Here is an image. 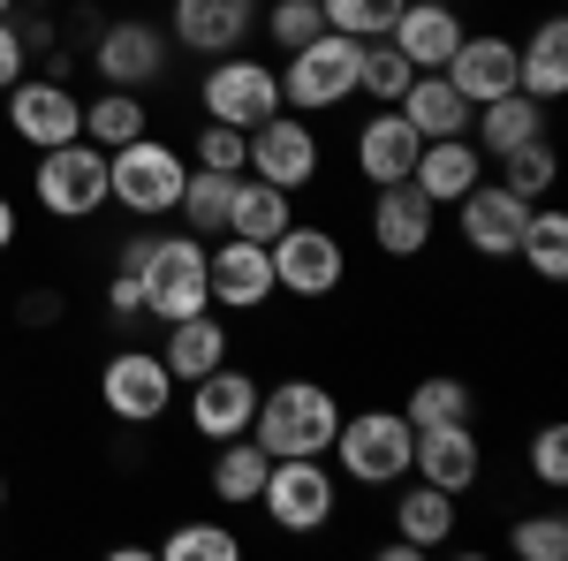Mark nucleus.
Returning a JSON list of instances; mask_svg holds the SVG:
<instances>
[{"label": "nucleus", "mask_w": 568, "mask_h": 561, "mask_svg": "<svg viewBox=\"0 0 568 561\" xmlns=\"http://www.w3.org/2000/svg\"><path fill=\"white\" fill-rule=\"evenodd\" d=\"M342 432V402L318 380H281V388H258V418H251V440L265 455H326Z\"/></svg>", "instance_id": "f257e3e1"}, {"label": "nucleus", "mask_w": 568, "mask_h": 561, "mask_svg": "<svg viewBox=\"0 0 568 561\" xmlns=\"http://www.w3.org/2000/svg\"><path fill=\"white\" fill-rule=\"evenodd\" d=\"M182 182H190V152L160 144L152 130L106 152V206H122L130 220H168L182 206Z\"/></svg>", "instance_id": "f03ea898"}, {"label": "nucleus", "mask_w": 568, "mask_h": 561, "mask_svg": "<svg viewBox=\"0 0 568 561\" xmlns=\"http://www.w3.org/2000/svg\"><path fill=\"white\" fill-rule=\"evenodd\" d=\"M356 69H364V39L318 31L296 53H281V107L288 114H334L342 99H356Z\"/></svg>", "instance_id": "7ed1b4c3"}, {"label": "nucleus", "mask_w": 568, "mask_h": 561, "mask_svg": "<svg viewBox=\"0 0 568 561\" xmlns=\"http://www.w3.org/2000/svg\"><path fill=\"white\" fill-rule=\"evenodd\" d=\"M258 509H265L273 531L311 539V531L334 523L342 485H334V471H326V455H273V463H265V485H258Z\"/></svg>", "instance_id": "20e7f679"}, {"label": "nucleus", "mask_w": 568, "mask_h": 561, "mask_svg": "<svg viewBox=\"0 0 568 561\" xmlns=\"http://www.w3.org/2000/svg\"><path fill=\"white\" fill-rule=\"evenodd\" d=\"M136 281H144V319H190V311H213V281H205V236H152V251L136 266Z\"/></svg>", "instance_id": "39448f33"}, {"label": "nucleus", "mask_w": 568, "mask_h": 561, "mask_svg": "<svg viewBox=\"0 0 568 561\" xmlns=\"http://www.w3.org/2000/svg\"><path fill=\"white\" fill-rule=\"evenodd\" d=\"M265 251H273V297L326 303V297H342V281H349V251H342V236L318 228V220H288Z\"/></svg>", "instance_id": "423d86ee"}, {"label": "nucleus", "mask_w": 568, "mask_h": 561, "mask_svg": "<svg viewBox=\"0 0 568 561\" xmlns=\"http://www.w3.org/2000/svg\"><path fill=\"white\" fill-rule=\"evenodd\" d=\"M197 107H205V122L258 130L265 114H281V61H258V53H220V61H205Z\"/></svg>", "instance_id": "0eeeda50"}, {"label": "nucleus", "mask_w": 568, "mask_h": 561, "mask_svg": "<svg viewBox=\"0 0 568 561\" xmlns=\"http://www.w3.org/2000/svg\"><path fill=\"white\" fill-rule=\"evenodd\" d=\"M31 198H39L45 220H91L106 206V152L91 137L45 144L39 160H31Z\"/></svg>", "instance_id": "6e6552de"}, {"label": "nucleus", "mask_w": 568, "mask_h": 561, "mask_svg": "<svg viewBox=\"0 0 568 561\" xmlns=\"http://www.w3.org/2000/svg\"><path fill=\"white\" fill-rule=\"evenodd\" d=\"M409 418L402 410H349L342 418V432H334V448L326 455H342V478L349 485H402L409 478Z\"/></svg>", "instance_id": "1a4fd4ad"}, {"label": "nucleus", "mask_w": 568, "mask_h": 561, "mask_svg": "<svg viewBox=\"0 0 568 561\" xmlns=\"http://www.w3.org/2000/svg\"><path fill=\"white\" fill-rule=\"evenodd\" d=\"M99 410L114 425H160L175 410V372L160 364V349H114L99 364Z\"/></svg>", "instance_id": "9d476101"}, {"label": "nucleus", "mask_w": 568, "mask_h": 561, "mask_svg": "<svg viewBox=\"0 0 568 561\" xmlns=\"http://www.w3.org/2000/svg\"><path fill=\"white\" fill-rule=\"evenodd\" d=\"M168 61H175V39H168V23H152V16H114L106 31H91V69H99V84L144 91V84L168 77Z\"/></svg>", "instance_id": "9b49d317"}, {"label": "nucleus", "mask_w": 568, "mask_h": 561, "mask_svg": "<svg viewBox=\"0 0 568 561\" xmlns=\"http://www.w3.org/2000/svg\"><path fill=\"white\" fill-rule=\"evenodd\" d=\"M318 130H311V114H265L258 130H243V174H258V182H281V190H311L318 182Z\"/></svg>", "instance_id": "f8f14e48"}, {"label": "nucleus", "mask_w": 568, "mask_h": 561, "mask_svg": "<svg viewBox=\"0 0 568 561\" xmlns=\"http://www.w3.org/2000/svg\"><path fill=\"white\" fill-rule=\"evenodd\" d=\"M8 99V137L16 144H69V137H84V99L61 84V77H16V84L0 91Z\"/></svg>", "instance_id": "ddd939ff"}, {"label": "nucleus", "mask_w": 568, "mask_h": 561, "mask_svg": "<svg viewBox=\"0 0 568 561\" xmlns=\"http://www.w3.org/2000/svg\"><path fill=\"white\" fill-rule=\"evenodd\" d=\"M258 388H265V380H251L235 357L213 364L205 380H190V432H197L205 448L235 440V432H251V418H258Z\"/></svg>", "instance_id": "4468645a"}, {"label": "nucleus", "mask_w": 568, "mask_h": 561, "mask_svg": "<svg viewBox=\"0 0 568 561\" xmlns=\"http://www.w3.org/2000/svg\"><path fill=\"white\" fill-rule=\"evenodd\" d=\"M168 39L175 53H197V61H220V53H243L251 31H258V8L251 0H168Z\"/></svg>", "instance_id": "2eb2a0df"}, {"label": "nucleus", "mask_w": 568, "mask_h": 561, "mask_svg": "<svg viewBox=\"0 0 568 561\" xmlns=\"http://www.w3.org/2000/svg\"><path fill=\"white\" fill-rule=\"evenodd\" d=\"M205 281H213V311H265L273 303V251L243 243V236H213Z\"/></svg>", "instance_id": "dca6fc26"}, {"label": "nucleus", "mask_w": 568, "mask_h": 561, "mask_svg": "<svg viewBox=\"0 0 568 561\" xmlns=\"http://www.w3.org/2000/svg\"><path fill=\"white\" fill-rule=\"evenodd\" d=\"M409 478H425L439 493H470L485 478V448H478V425H425L409 440Z\"/></svg>", "instance_id": "f3484780"}, {"label": "nucleus", "mask_w": 568, "mask_h": 561, "mask_svg": "<svg viewBox=\"0 0 568 561\" xmlns=\"http://www.w3.org/2000/svg\"><path fill=\"white\" fill-rule=\"evenodd\" d=\"M439 77L463 91L470 107L500 99V91H524V69H516V39H500V31H463V46L447 53V69H439Z\"/></svg>", "instance_id": "a211bd4d"}, {"label": "nucleus", "mask_w": 568, "mask_h": 561, "mask_svg": "<svg viewBox=\"0 0 568 561\" xmlns=\"http://www.w3.org/2000/svg\"><path fill=\"white\" fill-rule=\"evenodd\" d=\"M455 213H463V251L470 259H516V236H524V220H530V206L516 190H500L485 174L470 198H455Z\"/></svg>", "instance_id": "6ab92c4d"}, {"label": "nucleus", "mask_w": 568, "mask_h": 561, "mask_svg": "<svg viewBox=\"0 0 568 561\" xmlns=\"http://www.w3.org/2000/svg\"><path fill=\"white\" fill-rule=\"evenodd\" d=\"M433 228H439V206L417 182L372 190V243H379V259H417V251L433 243Z\"/></svg>", "instance_id": "aec40b11"}, {"label": "nucleus", "mask_w": 568, "mask_h": 561, "mask_svg": "<svg viewBox=\"0 0 568 561\" xmlns=\"http://www.w3.org/2000/svg\"><path fill=\"white\" fill-rule=\"evenodd\" d=\"M387 46L409 61V69H447V53L463 46V16H455V0H402Z\"/></svg>", "instance_id": "412c9836"}, {"label": "nucleus", "mask_w": 568, "mask_h": 561, "mask_svg": "<svg viewBox=\"0 0 568 561\" xmlns=\"http://www.w3.org/2000/svg\"><path fill=\"white\" fill-rule=\"evenodd\" d=\"M417 152H425V137L402 122V107H379V114L356 130V174H364L372 190H387V182H409Z\"/></svg>", "instance_id": "4be33fe9"}, {"label": "nucleus", "mask_w": 568, "mask_h": 561, "mask_svg": "<svg viewBox=\"0 0 568 561\" xmlns=\"http://www.w3.org/2000/svg\"><path fill=\"white\" fill-rule=\"evenodd\" d=\"M394 107H402V122L425 137V144H439V137H470V114H478V107L447 84L439 69H417V77H409V91H402Z\"/></svg>", "instance_id": "5701e85b"}, {"label": "nucleus", "mask_w": 568, "mask_h": 561, "mask_svg": "<svg viewBox=\"0 0 568 561\" xmlns=\"http://www.w3.org/2000/svg\"><path fill=\"white\" fill-rule=\"evenodd\" d=\"M160 364L175 372V388H190V380H205L213 364H227V327H220V311L168 319V327H160Z\"/></svg>", "instance_id": "b1692460"}, {"label": "nucleus", "mask_w": 568, "mask_h": 561, "mask_svg": "<svg viewBox=\"0 0 568 561\" xmlns=\"http://www.w3.org/2000/svg\"><path fill=\"white\" fill-rule=\"evenodd\" d=\"M538 137H546V99H530V91H500V99H485L470 114V144L485 160H500L516 144H538Z\"/></svg>", "instance_id": "393cba45"}, {"label": "nucleus", "mask_w": 568, "mask_h": 561, "mask_svg": "<svg viewBox=\"0 0 568 561\" xmlns=\"http://www.w3.org/2000/svg\"><path fill=\"white\" fill-rule=\"evenodd\" d=\"M409 182H417L433 206H455V198H470V190L485 182V152L470 144V137H439V144H425V152H417Z\"/></svg>", "instance_id": "a878e982"}, {"label": "nucleus", "mask_w": 568, "mask_h": 561, "mask_svg": "<svg viewBox=\"0 0 568 561\" xmlns=\"http://www.w3.org/2000/svg\"><path fill=\"white\" fill-rule=\"evenodd\" d=\"M288 220H296V190H281V182H258V174H235V198H227V228H220V236L273 243Z\"/></svg>", "instance_id": "bb28decb"}, {"label": "nucleus", "mask_w": 568, "mask_h": 561, "mask_svg": "<svg viewBox=\"0 0 568 561\" xmlns=\"http://www.w3.org/2000/svg\"><path fill=\"white\" fill-rule=\"evenodd\" d=\"M455 493H439L425 478H402V501H394V539H409L417 554H439L447 539H455Z\"/></svg>", "instance_id": "cd10ccee"}, {"label": "nucleus", "mask_w": 568, "mask_h": 561, "mask_svg": "<svg viewBox=\"0 0 568 561\" xmlns=\"http://www.w3.org/2000/svg\"><path fill=\"white\" fill-rule=\"evenodd\" d=\"M516 69H524V91L530 99H561L568 91V16H538V31L516 46Z\"/></svg>", "instance_id": "c85d7f7f"}, {"label": "nucleus", "mask_w": 568, "mask_h": 561, "mask_svg": "<svg viewBox=\"0 0 568 561\" xmlns=\"http://www.w3.org/2000/svg\"><path fill=\"white\" fill-rule=\"evenodd\" d=\"M265 455L251 432H235V440H220V455H213V471H205V485H213V501L220 509H258V485H265Z\"/></svg>", "instance_id": "c756f323"}, {"label": "nucleus", "mask_w": 568, "mask_h": 561, "mask_svg": "<svg viewBox=\"0 0 568 561\" xmlns=\"http://www.w3.org/2000/svg\"><path fill=\"white\" fill-rule=\"evenodd\" d=\"M402 418H409V432H425V425H470V418H478V388H470V380H455V372H433V380H417V388L402 394Z\"/></svg>", "instance_id": "7c9ffc66"}, {"label": "nucleus", "mask_w": 568, "mask_h": 561, "mask_svg": "<svg viewBox=\"0 0 568 561\" xmlns=\"http://www.w3.org/2000/svg\"><path fill=\"white\" fill-rule=\"evenodd\" d=\"M152 130V107H144V91H122L106 84L99 99H84V137L99 144V152H114V144H130V137Z\"/></svg>", "instance_id": "2f4dec72"}, {"label": "nucleus", "mask_w": 568, "mask_h": 561, "mask_svg": "<svg viewBox=\"0 0 568 561\" xmlns=\"http://www.w3.org/2000/svg\"><path fill=\"white\" fill-rule=\"evenodd\" d=\"M516 259H524L538 281H561L568 273V213L561 206H530L524 236H516Z\"/></svg>", "instance_id": "473e14b6"}, {"label": "nucleus", "mask_w": 568, "mask_h": 561, "mask_svg": "<svg viewBox=\"0 0 568 561\" xmlns=\"http://www.w3.org/2000/svg\"><path fill=\"white\" fill-rule=\"evenodd\" d=\"M227 198H235V174L190 168V182H182V206H175V220L190 228V236H205V243H213L220 228H227Z\"/></svg>", "instance_id": "72a5a7b5"}, {"label": "nucleus", "mask_w": 568, "mask_h": 561, "mask_svg": "<svg viewBox=\"0 0 568 561\" xmlns=\"http://www.w3.org/2000/svg\"><path fill=\"white\" fill-rule=\"evenodd\" d=\"M500 190H516L524 206H538L554 182H561V160H554V144L538 137V144H516V152H500V174H493Z\"/></svg>", "instance_id": "f704fd0d"}, {"label": "nucleus", "mask_w": 568, "mask_h": 561, "mask_svg": "<svg viewBox=\"0 0 568 561\" xmlns=\"http://www.w3.org/2000/svg\"><path fill=\"white\" fill-rule=\"evenodd\" d=\"M409 77H417V69H409V61H402L387 39H364V69H356V91H364L372 107H394V99L409 91Z\"/></svg>", "instance_id": "c9c22d12"}, {"label": "nucleus", "mask_w": 568, "mask_h": 561, "mask_svg": "<svg viewBox=\"0 0 568 561\" xmlns=\"http://www.w3.org/2000/svg\"><path fill=\"white\" fill-rule=\"evenodd\" d=\"M318 16H326V31H342V39H387L402 0H318Z\"/></svg>", "instance_id": "e433bc0d"}, {"label": "nucleus", "mask_w": 568, "mask_h": 561, "mask_svg": "<svg viewBox=\"0 0 568 561\" xmlns=\"http://www.w3.org/2000/svg\"><path fill=\"white\" fill-rule=\"evenodd\" d=\"M508 554H524V561H568V517H561V509L516 517V523H508Z\"/></svg>", "instance_id": "4c0bfd02"}, {"label": "nucleus", "mask_w": 568, "mask_h": 561, "mask_svg": "<svg viewBox=\"0 0 568 561\" xmlns=\"http://www.w3.org/2000/svg\"><path fill=\"white\" fill-rule=\"evenodd\" d=\"M160 554L168 561H235L243 539H235L227 523H175V531L160 539Z\"/></svg>", "instance_id": "58836bf2"}, {"label": "nucleus", "mask_w": 568, "mask_h": 561, "mask_svg": "<svg viewBox=\"0 0 568 561\" xmlns=\"http://www.w3.org/2000/svg\"><path fill=\"white\" fill-rule=\"evenodd\" d=\"M258 31L281 46V53H296L304 39L326 31V16H318V0H273V8H258Z\"/></svg>", "instance_id": "ea45409f"}, {"label": "nucleus", "mask_w": 568, "mask_h": 561, "mask_svg": "<svg viewBox=\"0 0 568 561\" xmlns=\"http://www.w3.org/2000/svg\"><path fill=\"white\" fill-rule=\"evenodd\" d=\"M190 168L243 174V130H227V122H197V137H190Z\"/></svg>", "instance_id": "a19ab883"}, {"label": "nucleus", "mask_w": 568, "mask_h": 561, "mask_svg": "<svg viewBox=\"0 0 568 561\" xmlns=\"http://www.w3.org/2000/svg\"><path fill=\"white\" fill-rule=\"evenodd\" d=\"M530 478H538L546 493L568 485V425H538L530 432Z\"/></svg>", "instance_id": "79ce46f5"}, {"label": "nucleus", "mask_w": 568, "mask_h": 561, "mask_svg": "<svg viewBox=\"0 0 568 561\" xmlns=\"http://www.w3.org/2000/svg\"><path fill=\"white\" fill-rule=\"evenodd\" d=\"M16 77H31V39H23L16 16H0V91L16 84Z\"/></svg>", "instance_id": "37998d69"}, {"label": "nucleus", "mask_w": 568, "mask_h": 561, "mask_svg": "<svg viewBox=\"0 0 568 561\" xmlns=\"http://www.w3.org/2000/svg\"><path fill=\"white\" fill-rule=\"evenodd\" d=\"M106 311H114V319H144V281H136V266H114V273H106Z\"/></svg>", "instance_id": "c03bdc74"}, {"label": "nucleus", "mask_w": 568, "mask_h": 561, "mask_svg": "<svg viewBox=\"0 0 568 561\" xmlns=\"http://www.w3.org/2000/svg\"><path fill=\"white\" fill-rule=\"evenodd\" d=\"M16 236H23V213H16V198H8V190H0V259H8V251H16Z\"/></svg>", "instance_id": "a18cd8bd"}, {"label": "nucleus", "mask_w": 568, "mask_h": 561, "mask_svg": "<svg viewBox=\"0 0 568 561\" xmlns=\"http://www.w3.org/2000/svg\"><path fill=\"white\" fill-rule=\"evenodd\" d=\"M23 319L39 327V319H61V297H23Z\"/></svg>", "instance_id": "49530a36"}, {"label": "nucleus", "mask_w": 568, "mask_h": 561, "mask_svg": "<svg viewBox=\"0 0 568 561\" xmlns=\"http://www.w3.org/2000/svg\"><path fill=\"white\" fill-rule=\"evenodd\" d=\"M0 517H8V471H0Z\"/></svg>", "instance_id": "de8ad7c7"}, {"label": "nucleus", "mask_w": 568, "mask_h": 561, "mask_svg": "<svg viewBox=\"0 0 568 561\" xmlns=\"http://www.w3.org/2000/svg\"><path fill=\"white\" fill-rule=\"evenodd\" d=\"M0 16H16V0H0Z\"/></svg>", "instance_id": "09e8293b"}, {"label": "nucleus", "mask_w": 568, "mask_h": 561, "mask_svg": "<svg viewBox=\"0 0 568 561\" xmlns=\"http://www.w3.org/2000/svg\"><path fill=\"white\" fill-rule=\"evenodd\" d=\"M251 8H273V0H251Z\"/></svg>", "instance_id": "8fccbe9b"}, {"label": "nucleus", "mask_w": 568, "mask_h": 561, "mask_svg": "<svg viewBox=\"0 0 568 561\" xmlns=\"http://www.w3.org/2000/svg\"><path fill=\"white\" fill-rule=\"evenodd\" d=\"M31 8H45V0H31Z\"/></svg>", "instance_id": "3c124183"}]
</instances>
